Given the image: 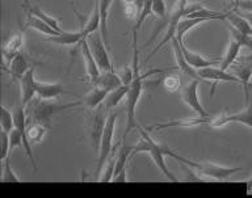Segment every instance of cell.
I'll list each match as a JSON object with an SVG mask.
<instances>
[{
    "label": "cell",
    "instance_id": "6da1fadb",
    "mask_svg": "<svg viewBox=\"0 0 252 198\" xmlns=\"http://www.w3.org/2000/svg\"><path fill=\"white\" fill-rule=\"evenodd\" d=\"M134 57H133V68H134V80L133 83L129 85V92L126 95V129L124 131V135H122V139H126V137L130 134V131L133 129H137L139 126V123L137 121V104L138 101L141 100L142 91H143V80L147 78L151 74H155V72H163L164 70H151V71L143 72L141 74L139 71V62H138V58H139V54H138L137 48L133 49Z\"/></svg>",
    "mask_w": 252,
    "mask_h": 198
},
{
    "label": "cell",
    "instance_id": "7a4b0ae2",
    "mask_svg": "<svg viewBox=\"0 0 252 198\" xmlns=\"http://www.w3.org/2000/svg\"><path fill=\"white\" fill-rule=\"evenodd\" d=\"M80 104H83V100L62 105V104L54 103V100H42L37 97V99L32 100L31 104L27 107L28 123L41 122L50 126V121L54 115L59 114L61 112H64L67 109L78 107Z\"/></svg>",
    "mask_w": 252,
    "mask_h": 198
},
{
    "label": "cell",
    "instance_id": "3957f363",
    "mask_svg": "<svg viewBox=\"0 0 252 198\" xmlns=\"http://www.w3.org/2000/svg\"><path fill=\"white\" fill-rule=\"evenodd\" d=\"M118 114L116 112L110 111L108 118H106L105 127H104V133L101 137V143H100V148L97 152V163H96V174L94 178L98 181L100 174H101L104 167H105L108 159L110 155L113 154V138H114V127H116V121H117Z\"/></svg>",
    "mask_w": 252,
    "mask_h": 198
},
{
    "label": "cell",
    "instance_id": "277c9868",
    "mask_svg": "<svg viewBox=\"0 0 252 198\" xmlns=\"http://www.w3.org/2000/svg\"><path fill=\"white\" fill-rule=\"evenodd\" d=\"M180 163L185 164V166L190 167L192 170H194L196 172H198L200 174H202L206 181L208 180H214V181H223L226 178H228L230 176H232L234 173H238L242 170V168H231V167H223L220 166V164H216V163H198L193 162V160H188L181 156Z\"/></svg>",
    "mask_w": 252,
    "mask_h": 198
},
{
    "label": "cell",
    "instance_id": "5b68a950",
    "mask_svg": "<svg viewBox=\"0 0 252 198\" xmlns=\"http://www.w3.org/2000/svg\"><path fill=\"white\" fill-rule=\"evenodd\" d=\"M106 112L104 105H100L97 109L91 111V113L87 117V125H88V134L92 146L94 148V152L97 155L98 148H100V143H101V137L104 133V127H105L106 118H104V113Z\"/></svg>",
    "mask_w": 252,
    "mask_h": 198
},
{
    "label": "cell",
    "instance_id": "8992f818",
    "mask_svg": "<svg viewBox=\"0 0 252 198\" xmlns=\"http://www.w3.org/2000/svg\"><path fill=\"white\" fill-rule=\"evenodd\" d=\"M87 40H88L91 52L94 54V60H96V63H97V66L100 67V70H101V71H110V70H113V63H112V60H110L105 41L102 38L100 30L92 33L91 36H88Z\"/></svg>",
    "mask_w": 252,
    "mask_h": 198
},
{
    "label": "cell",
    "instance_id": "52a82bcc",
    "mask_svg": "<svg viewBox=\"0 0 252 198\" xmlns=\"http://www.w3.org/2000/svg\"><path fill=\"white\" fill-rule=\"evenodd\" d=\"M202 83L200 80H190L188 84H185L184 87L180 89L181 100L188 105L193 111V113L201 117H208L210 115L208 112L205 111V108L201 105L200 100H198V84Z\"/></svg>",
    "mask_w": 252,
    "mask_h": 198
},
{
    "label": "cell",
    "instance_id": "ba28073f",
    "mask_svg": "<svg viewBox=\"0 0 252 198\" xmlns=\"http://www.w3.org/2000/svg\"><path fill=\"white\" fill-rule=\"evenodd\" d=\"M171 44H172L173 56H175V60H176V67L177 70L180 71V74H184V75L188 76L190 80H200V82L205 83L204 80L200 78L198 71H197L196 68H193L192 66L187 62L184 54H183V50H181L180 42L177 41L176 37H173L172 40H171Z\"/></svg>",
    "mask_w": 252,
    "mask_h": 198
},
{
    "label": "cell",
    "instance_id": "9c48e42d",
    "mask_svg": "<svg viewBox=\"0 0 252 198\" xmlns=\"http://www.w3.org/2000/svg\"><path fill=\"white\" fill-rule=\"evenodd\" d=\"M198 71V75L205 83H220V82H231V83L240 84V80L238 79V76L231 74V72L224 71L222 68H217V67H205L197 70Z\"/></svg>",
    "mask_w": 252,
    "mask_h": 198
},
{
    "label": "cell",
    "instance_id": "30bf717a",
    "mask_svg": "<svg viewBox=\"0 0 252 198\" xmlns=\"http://www.w3.org/2000/svg\"><path fill=\"white\" fill-rule=\"evenodd\" d=\"M35 68L34 66H32L25 75L21 78L20 80V91H21V105L27 108L31 101L34 99V96H37V92H35V84H37V80H35L34 76Z\"/></svg>",
    "mask_w": 252,
    "mask_h": 198
},
{
    "label": "cell",
    "instance_id": "8fae6325",
    "mask_svg": "<svg viewBox=\"0 0 252 198\" xmlns=\"http://www.w3.org/2000/svg\"><path fill=\"white\" fill-rule=\"evenodd\" d=\"M80 46H82V54L83 59H84V66H86V74L87 78H88V82L91 84H94V82L98 79V76L101 75V70L96 63V60L94 58V54L91 52L90 44H88V40L84 38V40L80 42Z\"/></svg>",
    "mask_w": 252,
    "mask_h": 198
},
{
    "label": "cell",
    "instance_id": "7c38bea8",
    "mask_svg": "<svg viewBox=\"0 0 252 198\" xmlns=\"http://www.w3.org/2000/svg\"><path fill=\"white\" fill-rule=\"evenodd\" d=\"M37 97L42 100H57L63 95H72V92L66 91L61 83H43L38 82L35 84Z\"/></svg>",
    "mask_w": 252,
    "mask_h": 198
},
{
    "label": "cell",
    "instance_id": "4fadbf2b",
    "mask_svg": "<svg viewBox=\"0 0 252 198\" xmlns=\"http://www.w3.org/2000/svg\"><path fill=\"white\" fill-rule=\"evenodd\" d=\"M24 27L21 30H19L17 33H15L13 36L9 37V40L5 41V44L3 45V57L7 64H9L12 62V59L15 58L17 54L21 53L24 46V42H25V36H24Z\"/></svg>",
    "mask_w": 252,
    "mask_h": 198
},
{
    "label": "cell",
    "instance_id": "5bb4252c",
    "mask_svg": "<svg viewBox=\"0 0 252 198\" xmlns=\"http://www.w3.org/2000/svg\"><path fill=\"white\" fill-rule=\"evenodd\" d=\"M179 42H180L181 50H183V54H184L187 62H188L193 68H196V70L210 67V66H214L216 63L220 62V59H209V58L201 56V54H196V53L190 52V50L185 46L184 41H179Z\"/></svg>",
    "mask_w": 252,
    "mask_h": 198
},
{
    "label": "cell",
    "instance_id": "9a60e30c",
    "mask_svg": "<svg viewBox=\"0 0 252 198\" xmlns=\"http://www.w3.org/2000/svg\"><path fill=\"white\" fill-rule=\"evenodd\" d=\"M224 23L228 27H231L232 29H235L242 34H247V36H252V27L250 25L246 19L240 15L236 9L232 11H226V19Z\"/></svg>",
    "mask_w": 252,
    "mask_h": 198
},
{
    "label": "cell",
    "instance_id": "2e32d148",
    "mask_svg": "<svg viewBox=\"0 0 252 198\" xmlns=\"http://www.w3.org/2000/svg\"><path fill=\"white\" fill-rule=\"evenodd\" d=\"M84 38H87L83 29L80 28L76 32H63L59 36H53L47 37V42L51 44L61 45V46H74L76 44H80Z\"/></svg>",
    "mask_w": 252,
    "mask_h": 198
},
{
    "label": "cell",
    "instance_id": "e0dca14e",
    "mask_svg": "<svg viewBox=\"0 0 252 198\" xmlns=\"http://www.w3.org/2000/svg\"><path fill=\"white\" fill-rule=\"evenodd\" d=\"M8 66H9V76H11V80L13 83L20 82L21 78L27 74L28 70L31 68L29 62H28V59L25 58L23 53L17 54Z\"/></svg>",
    "mask_w": 252,
    "mask_h": 198
},
{
    "label": "cell",
    "instance_id": "ac0fdd59",
    "mask_svg": "<svg viewBox=\"0 0 252 198\" xmlns=\"http://www.w3.org/2000/svg\"><path fill=\"white\" fill-rule=\"evenodd\" d=\"M94 85H97V87L102 88V89H105L110 93L114 89H117L118 87H121L122 85V80L118 75L117 71H114L113 70H110V71H104L101 75L98 76V79L94 82Z\"/></svg>",
    "mask_w": 252,
    "mask_h": 198
},
{
    "label": "cell",
    "instance_id": "d6986e66",
    "mask_svg": "<svg viewBox=\"0 0 252 198\" xmlns=\"http://www.w3.org/2000/svg\"><path fill=\"white\" fill-rule=\"evenodd\" d=\"M108 95H109V92L97 87V85H94V87L82 99L83 104H84L90 111H94V109H97L100 105L104 104V101H105V99L108 97Z\"/></svg>",
    "mask_w": 252,
    "mask_h": 198
},
{
    "label": "cell",
    "instance_id": "ffe728a7",
    "mask_svg": "<svg viewBox=\"0 0 252 198\" xmlns=\"http://www.w3.org/2000/svg\"><path fill=\"white\" fill-rule=\"evenodd\" d=\"M242 48H243V46L231 37L227 50L224 53L223 58L220 59V68H222V70H224V71H228V70H230V67H231L232 64L235 63L236 60H238V58H239V53L240 50H242Z\"/></svg>",
    "mask_w": 252,
    "mask_h": 198
},
{
    "label": "cell",
    "instance_id": "44dd1931",
    "mask_svg": "<svg viewBox=\"0 0 252 198\" xmlns=\"http://www.w3.org/2000/svg\"><path fill=\"white\" fill-rule=\"evenodd\" d=\"M24 29H34V30L42 33V34H45V36L47 37L59 36V34H61V33L51 28L50 25L46 24L45 21H42L41 19H38V17L33 16V15H29V13H28L27 21H25V24H24Z\"/></svg>",
    "mask_w": 252,
    "mask_h": 198
},
{
    "label": "cell",
    "instance_id": "7402d4cb",
    "mask_svg": "<svg viewBox=\"0 0 252 198\" xmlns=\"http://www.w3.org/2000/svg\"><path fill=\"white\" fill-rule=\"evenodd\" d=\"M49 130H50L49 125H45V123L41 122H31L28 123L27 126V137L32 144L41 143Z\"/></svg>",
    "mask_w": 252,
    "mask_h": 198
},
{
    "label": "cell",
    "instance_id": "603a6c76",
    "mask_svg": "<svg viewBox=\"0 0 252 198\" xmlns=\"http://www.w3.org/2000/svg\"><path fill=\"white\" fill-rule=\"evenodd\" d=\"M227 119L228 123H242V125L250 127L252 130V96L250 103L246 104V108L243 111L234 113V114L228 113Z\"/></svg>",
    "mask_w": 252,
    "mask_h": 198
},
{
    "label": "cell",
    "instance_id": "cb8c5ba5",
    "mask_svg": "<svg viewBox=\"0 0 252 198\" xmlns=\"http://www.w3.org/2000/svg\"><path fill=\"white\" fill-rule=\"evenodd\" d=\"M127 92H129V85H125V84H122L121 87H118L117 89L110 92L105 101H104V107H105L106 112L112 111L113 108H116L118 104L121 103L122 100L126 99Z\"/></svg>",
    "mask_w": 252,
    "mask_h": 198
},
{
    "label": "cell",
    "instance_id": "d4e9b609",
    "mask_svg": "<svg viewBox=\"0 0 252 198\" xmlns=\"http://www.w3.org/2000/svg\"><path fill=\"white\" fill-rule=\"evenodd\" d=\"M28 13H29V15H33V16L35 17H38V19H41L42 21H45L46 24L50 25L51 28L54 29V30H57V32H64V30H62V28H61V25H59L58 19H55V17H53L51 15L46 13L45 11H42V9L39 8V7H37V5H31V7H28Z\"/></svg>",
    "mask_w": 252,
    "mask_h": 198
},
{
    "label": "cell",
    "instance_id": "484cf974",
    "mask_svg": "<svg viewBox=\"0 0 252 198\" xmlns=\"http://www.w3.org/2000/svg\"><path fill=\"white\" fill-rule=\"evenodd\" d=\"M153 15V0H143V5H142L141 15L135 21V25L133 27V49L137 48V33L141 29L142 24L145 23L147 17Z\"/></svg>",
    "mask_w": 252,
    "mask_h": 198
},
{
    "label": "cell",
    "instance_id": "4316f807",
    "mask_svg": "<svg viewBox=\"0 0 252 198\" xmlns=\"http://www.w3.org/2000/svg\"><path fill=\"white\" fill-rule=\"evenodd\" d=\"M113 0H98V8H100V17H101V25H100V33L102 38L108 44V13H109L110 5Z\"/></svg>",
    "mask_w": 252,
    "mask_h": 198
},
{
    "label": "cell",
    "instance_id": "83f0119b",
    "mask_svg": "<svg viewBox=\"0 0 252 198\" xmlns=\"http://www.w3.org/2000/svg\"><path fill=\"white\" fill-rule=\"evenodd\" d=\"M206 20L204 19H190V17H184V19H181L179 25H177V30H176V37L179 41H184V36L185 33H188L190 29L196 28L197 25H200L201 23H205Z\"/></svg>",
    "mask_w": 252,
    "mask_h": 198
},
{
    "label": "cell",
    "instance_id": "f1b7e54d",
    "mask_svg": "<svg viewBox=\"0 0 252 198\" xmlns=\"http://www.w3.org/2000/svg\"><path fill=\"white\" fill-rule=\"evenodd\" d=\"M0 126L1 131L5 133H11L15 129V117H13V112H11L7 107L1 105L0 108Z\"/></svg>",
    "mask_w": 252,
    "mask_h": 198
},
{
    "label": "cell",
    "instance_id": "f546056e",
    "mask_svg": "<svg viewBox=\"0 0 252 198\" xmlns=\"http://www.w3.org/2000/svg\"><path fill=\"white\" fill-rule=\"evenodd\" d=\"M161 84L164 87L165 91L168 92H177L179 89L183 88V80L181 76L177 74H171V75H165L161 79Z\"/></svg>",
    "mask_w": 252,
    "mask_h": 198
},
{
    "label": "cell",
    "instance_id": "4dcf8cb0",
    "mask_svg": "<svg viewBox=\"0 0 252 198\" xmlns=\"http://www.w3.org/2000/svg\"><path fill=\"white\" fill-rule=\"evenodd\" d=\"M116 162H117V155H114V152L110 155V158L108 159V162L105 164V170L100 174V178L98 181L101 182H109L113 180L114 177V170H116Z\"/></svg>",
    "mask_w": 252,
    "mask_h": 198
},
{
    "label": "cell",
    "instance_id": "1f68e13d",
    "mask_svg": "<svg viewBox=\"0 0 252 198\" xmlns=\"http://www.w3.org/2000/svg\"><path fill=\"white\" fill-rule=\"evenodd\" d=\"M0 162L1 164L8 162V158L11 155V147H9V134L5 131H0Z\"/></svg>",
    "mask_w": 252,
    "mask_h": 198
},
{
    "label": "cell",
    "instance_id": "d6a6232c",
    "mask_svg": "<svg viewBox=\"0 0 252 198\" xmlns=\"http://www.w3.org/2000/svg\"><path fill=\"white\" fill-rule=\"evenodd\" d=\"M1 166H3V170H1V178H0L1 181L3 182H21V180L17 177V174L13 172V170H12L11 166H9V160L5 163H3Z\"/></svg>",
    "mask_w": 252,
    "mask_h": 198
},
{
    "label": "cell",
    "instance_id": "836d02e7",
    "mask_svg": "<svg viewBox=\"0 0 252 198\" xmlns=\"http://www.w3.org/2000/svg\"><path fill=\"white\" fill-rule=\"evenodd\" d=\"M118 75L121 78L122 84H125V85H130V84L133 83L134 80V68L133 64L131 66H124L121 70H118Z\"/></svg>",
    "mask_w": 252,
    "mask_h": 198
},
{
    "label": "cell",
    "instance_id": "e575fe53",
    "mask_svg": "<svg viewBox=\"0 0 252 198\" xmlns=\"http://www.w3.org/2000/svg\"><path fill=\"white\" fill-rule=\"evenodd\" d=\"M228 30H230V33H231V37L234 38V40H236L238 42H239L242 46H247V48H252V36H247V34H242V33H239L238 30H235V29H232L231 27H228L227 25Z\"/></svg>",
    "mask_w": 252,
    "mask_h": 198
},
{
    "label": "cell",
    "instance_id": "d590c367",
    "mask_svg": "<svg viewBox=\"0 0 252 198\" xmlns=\"http://www.w3.org/2000/svg\"><path fill=\"white\" fill-rule=\"evenodd\" d=\"M124 12H125L126 17L131 21H137L139 15H141L139 9H138L134 1H131V3H124Z\"/></svg>",
    "mask_w": 252,
    "mask_h": 198
},
{
    "label": "cell",
    "instance_id": "8d00e7d4",
    "mask_svg": "<svg viewBox=\"0 0 252 198\" xmlns=\"http://www.w3.org/2000/svg\"><path fill=\"white\" fill-rule=\"evenodd\" d=\"M153 15L160 19L167 16V4L164 0H153Z\"/></svg>",
    "mask_w": 252,
    "mask_h": 198
},
{
    "label": "cell",
    "instance_id": "74e56055",
    "mask_svg": "<svg viewBox=\"0 0 252 198\" xmlns=\"http://www.w3.org/2000/svg\"><path fill=\"white\" fill-rule=\"evenodd\" d=\"M127 170H126V167L124 168V170H121L120 172H118L116 176L113 177V180L112 181L113 182H126L127 181Z\"/></svg>",
    "mask_w": 252,
    "mask_h": 198
},
{
    "label": "cell",
    "instance_id": "f35d334b",
    "mask_svg": "<svg viewBox=\"0 0 252 198\" xmlns=\"http://www.w3.org/2000/svg\"><path fill=\"white\" fill-rule=\"evenodd\" d=\"M236 11H238V9H236ZM238 12H239V11H238ZM240 15H242V16H243L244 19H246V20H247L248 23H250V25H251V27H252V11H247V12H242V13H240Z\"/></svg>",
    "mask_w": 252,
    "mask_h": 198
},
{
    "label": "cell",
    "instance_id": "ab89813d",
    "mask_svg": "<svg viewBox=\"0 0 252 198\" xmlns=\"http://www.w3.org/2000/svg\"><path fill=\"white\" fill-rule=\"evenodd\" d=\"M246 184H247V190H248V192H250V190L252 189V177L250 178V180H248V181L246 182Z\"/></svg>",
    "mask_w": 252,
    "mask_h": 198
},
{
    "label": "cell",
    "instance_id": "60d3db41",
    "mask_svg": "<svg viewBox=\"0 0 252 198\" xmlns=\"http://www.w3.org/2000/svg\"><path fill=\"white\" fill-rule=\"evenodd\" d=\"M172 1H175V3H177V1H180V0H172Z\"/></svg>",
    "mask_w": 252,
    "mask_h": 198
},
{
    "label": "cell",
    "instance_id": "b9f144b4",
    "mask_svg": "<svg viewBox=\"0 0 252 198\" xmlns=\"http://www.w3.org/2000/svg\"><path fill=\"white\" fill-rule=\"evenodd\" d=\"M94 1H98V0H94Z\"/></svg>",
    "mask_w": 252,
    "mask_h": 198
}]
</instances>
